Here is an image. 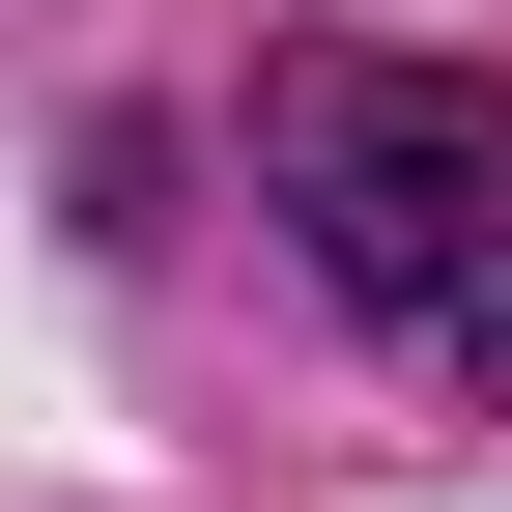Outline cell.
I'll list each match as a JSON object with an SVG mask.
<instances>
[{
  "label": "cell",
  "instance_id": "cell-1",
  "mask_svg": "<svg viewBox=\"0 0 512 512\" xmlns=\"http://www.w3.org/2000/svg\"><path fill=\"white\" fill-rule=\"evenodd\" d=\"M256 171H285L313 285H342L427 399L512 427V86L484 57H285V86H256Z\"/></svg>",
  "mask_w": 512,
  "mask_h": 512
}]
</instances>
